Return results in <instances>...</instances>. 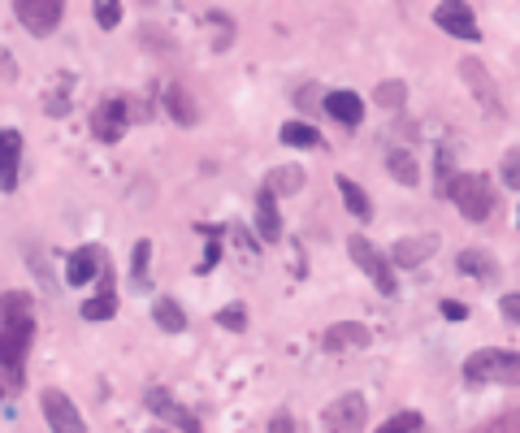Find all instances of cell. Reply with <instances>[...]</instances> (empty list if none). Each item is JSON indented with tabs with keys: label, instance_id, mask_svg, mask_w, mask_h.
<instances>
[{
	"label": "cell",
	"instance_id": "1",
	"mask_svg": "<svg viewBox=\"0 0 520 433\" xmlns=\"http://www.w3.org/2000/svg\"><path fill=\"white\" fill-rule=\"evenodd\" d=\"M460 373L473 386H520V351L507 347H477L468 351Z\"/></svg>",
	"mask_w": 520,
	"mask_h": 433
},
{
	"label": "cell",
	"instance_id": "2",
	"mask_svg": "<svg viewBox=\"0 0 520 433\" xmlns=\"http://www.w3.org/2000/svg\"><path fill=\"white\" fill-rule=\"evenodd\" d=\"M442 195L460 208L464 221H490L494 208H499V191H494V182L486 174H451V182L442 187Z\"/></svg>",
	"mask_w": 520,
	"mask_h": 433
},
{
	"label": "cell",
	"instance_id": "3",
	"mask_svg": "<svg viewBox=\"0 0 520 433\" xmlns=\"http://www.w3.org/2000/svg\"><path fill=\"white\" fill-rule=\"evenodd\" d=\"M35 347V317L0 325V382L5 390H18L26 382V356Z\"/></svg>",
	"mask_w": 520,
	"mask_h": 433
},
{
	"label": "cell",
	"instance_id": "4",
	"mask_svg": "<svg viewBox=\"0 0 520 433\" xmlns=\"http://www.w3.org/2000/svg\"><path fill=\"white\" fill-rule=\"evenodd\" d=\"M347 256L356 260V269H364V278H369L382 295H395V291H399L395 265H390L386 252L369 239V234H351V239H347Z\"/></svg>",
	"mask_w": 520,
	"mask_h": 433
},
{
	"label": "cell",
	"instance_id": "5",
	"mask_svg": "<svg viewBox=\"0 0 520 433\" xmlns=\"http://www.w3.org/2000/svg\"><path fill=\"white\" fill-rule=\"evenodd\" d=\"M321 425L325 433H364V425H369V399L360 390H347V395L330 399V408L321 412Z\"/></svg>",
	"mask_w": 520,
	"mask_h": 433
},
{
	"label": "cell",
	"instance_id": "6",
	"mask_svg": "<svg viewBox=\"0 0 520 433\" xmlns=\"http://www.w3.org/2000/svg\"><path fill=\"white\" fill-rule=\"evenodd\" d=\"M13 18H18V26L26 35L48 39L61 26L65 5H61V0H18V5H13Z\"/></svg>",
	"mask_w": 520,
	"mask_h": 433
},
{
	"label": "cell",
	"instance_id": "7",
	"mask_svg": "<svg viewBox=\"0 0 520 433\" xmlns=\"http://www.w3.org/2000/svg\"><path fill=\"white\" fill-rule=\"evenodd\" d=\"M130 130V100L126 96H104L91 109V135L100 143H117Z\"/></svg>",
	"mask_w": 520,
	"mask_h": 433
},
{
	"label": "cell",
	"instance_id": "8",
	"mask_svg": "<svg viewBox=\"0 0 520 433\" xmlns=\"http://www.w3.org/2000/svg\"><path fill=\"white\" fill-rule=\"evenodd\" d=\"M39 408H44V421L52 433H87L83 412L74 408V399L65 395V390H57V386L39 390Z\"/></svg>",
	"mask_w": 520,
	"mask_h": 433
},
{
	"label": "cell",
	"instance_id": "9",
	"mask_svg": "<svg viewBox=\"0 0 520 433\" xmlns=\"http://www.w3.org/2000/svg\"><path fill=\"white\" fill-rule=\"evenodd\" d=\"M434 26H438V31H447L451 39H464V44H477V39H481L477 13H473V5H464V0L434 5Z\"/></svg>",
	"mask_w": 520,
	"mask_h": 433
},
{
	"label": "cell",
	"instance_id": "10",
	"mask_svg": "<svg viewBox=\"0 0 520 433\" xmlns=\"http://www.w3.org/2000/svg\"><path fill=\"white\" fill-rule=\"evenodd\" d=\"M104 269H109V252H104L100 243H83V247H74V252L65 256V282L70 286L96 282Z\"/></svg>",
	"mask_w": 520,
	"mask_h": 433
},
{
	"label": "cell",
	"instance_id": "11",
	"mask_svg": "<svg viewBox=\"0 0 520 433\" xmlns=\"http://www.w3.org/2000/svg\"><path fill=\"white\" fill-rule=\"evenodd\" d=\"M460 78H464L468 91H473V96H477L481 104H486V109H490L494 117H503V113H507V109H503V96H499V83H494L490 70H486V65H481L477 57H464V61H460Z\"/></svg>",
	"mask_w": 520,
	"mask_h": 433
},
{
	"label": "cell",
	"instance_id": "12",
	"mask_svg": "<svg viewBox=\"0 0 520 433\" xmlns=\"http://www.w3.org/2000/svg\"><path fill=\"white\" fill-rule=\"evenodd\" d=\"M442 247V239L434 230H425V234H416V239H399V243H390V252H386V260L395 269H416V265H425L429 256H434Z\"/></svg>",
	"mask_w": 520,
	"mask_h": 433
},
{
	"label": "cell",
	"instance_id": "13",
	"mask_svg": "<svg viewBox=\"0 0 520 433\" xmlns=\"http://www.w3.org/2000/svg\"><path fill=\"white\" fill-rule=\"evenodd\" d=\"M321 104H325V113H330V122L347 126V130H356V126L364 122V96H360V91H351V87L325 91Z\"/></svg>",
	"mask_w": 520,
	"mask_h": 433
},
{
	"label": "cell",
	"instance_id": "14",
	"mask_svg": "<svg viewBox=\"0 0 520 433\" xmlns=\"http://www.w3.org/2000/svg\"><path fill=\"white\" fill-rule=\"evenodd\" d=\"M18 169H22V130L0 126V191H18Z\"/></svg>",
	"mask_w": 520,
	"mask_h": 433
},
{
	"label": "cell",
	"instance_id": "15",
	"mask_svg": "<svg viewBox=\"0 0 520 433\" xmlns=\"http://www.w3.org/2000/svg\"><path fill=\"white\" fill-rule=\"evenodd\" d=\"M369 343H373V330L364 321H334L321 338L325 351H364Z\"/></svg>",
	"mask_w": 520,
	"mask_h": 433
},
{
	"label": "cell",
	"instance_id": "16",
	"mask_svg": "<svg viewBox=\"0 0 520 433\" xmlns=\"http://www.w3.org/2000/svg\"><path fill=\"white\" fill-rule=\"evenodd\" d=\"M161 104H165V113L174 117V126H187V130L200 126V100H195L182 83H169L165 96H161Z\"/></svg>",
	"mask_w": 520,
	"mask_h": 433
},
{
	"label": "cell",
	"instance_id": "17",
	"mask_svg": "<svg viewBox=\"0 0 520 433\" xmlns=\"http://www.w3.org/2000/svg\"><path fill=\"white\" fill-rule=\"evenodd\" d=\"M455 269L468 273V278H477V282H494L499 278V256L486 252V247H464L460 256H455Z\"/></svg>",
	"mask_w": 520,
	"mask_h": 433
},
{
	"label": "cell",
	"instance_id": "18",
	"mask_svg": "<svg viewBox=\"0 0 520 433\" xmlns=\"http://www.w3.org/2000/svg\"><path fill=\"white\" fill-rule=\"evenodd\" d=\"M256 234L260 243H278L282 239V213H278V195L260 187L256 191Z\"/></svg>",
	"mask_w": 520,
	"mask_h": 433
},
{
	"label": "cell",
	"instance_id": "19",
	"mask_svg": "<svg viewBox=\"0 0 520 433\" xmlns=\"http://www.w3.org/2000/svg\"><path fill=\"white\" fill-rule=\"evenodd\" d=\"M334 187H338V195H343V208L356 221H373V200H369V191L360 187L356 178H347V174H334Z\"/></svg>",
	"mask_w": 520,
	"mask_h": 433
},
{
	"label": "cell",
	"instance_id": "20",
	"mask_svg": "<svg viewBox=\"0 0 520 433\" xmlns=\"http://www.w3.org/2000/svg\"><path fill=\"white\" fill-rule=\"evenodd\" d=\"M386 169L399 187H421V161H416L412 148H390L386 152Z\"/></svg>",
	"mask_w": 520,
	"mask_h": 433
},
{
	"label": "cell",
	"instance_id": "21",
	"mask_svg": "<svg viewBox=\"0 0 520 433\" xmlns=\"http://www.w3.org/2000/svg\"><path fill=\"white\" fill-rule=\"evenodd\" d=\"M152 321H156V330H165V334H182L187 330V308H182L174 295H156L152 299Z\"/></svg>",
	"mask_w": 520,
	"mask_h": 433
},
{
	"label": "cell",
	"instance_id": "22",
	"mask_svg": "<svg viewBox=\"0 0 520 433\" xmlns=\"http://www.w3.org/2000/svg\"><path fill=\"white\" fill-rule=\"evenodd\" d=\"M278 139L286 143V148H325V139H321V130L304 122V117H291V122H282L278 126Z\"/></svg>",
	"mask_w": 520,
	"mask_h": 433
},
{
	"label": "cell",
	"instance_id": "23",
	"mask_svg": "<svg viewBox=\"0 0 520 433\" xmlns=\"http://www.w3.org/2000/svg\"><path fill=\"white\" fill-rule=\"evenodd\" d=\"M35 317V295L31 291H0V325L31 321Z\"/></svg>",
	"mask_w": 520,
	"mask_h": 433
},
{
	"label": "cell",
	"instance_id": "24",
	"mask_svg": "<svg viewBox=\"0 0 520 433\" xmlns=\"http://www.w3.org/2000/svg\"><path fill=\"white\" fill-rule=\"evenodd\" d=\"M265 191H273L278 200H286V195H299V191H304V169H299V165H278L265 178Z\"/></svg>",
	"mask_w": 520,
	"mask_h": 433
},
{
	"label": "cell",
	"instance_id": "25",
	"mask_svg": "<svg viewBox=\"0 0 520 433\" xmlns=\"http://www.w3.org/2000/svg\"><path fill=\"white\" fill-rule=\"evenodd\" d=\"M373 104L382 113H399L403 104H408V83H403V78H382V83L373 87Z\"/></svg>",
	"mask_w": 520,
	"mask_h": 433
},
{
	"label": "cell",
	"instance_id": "26",
	"mask_svg": "<svg viewBox=\"0 0 520 433\" xmlns=\"http://www.w3.org/2000/svg\"><path fill=\"white\" fill-rule=\"evenodd\" d=\"M78 312H83V321H87V325H96V321H113V317H117V291H113V295H91Z\"/></svg>",
	"mask_w": 520,
	"mask_h": 433
},
{
	"label": "cell",
	"instance_id": "27",
	"mask_svg": "<svg viewBox=\"0 0 520 433\" xmlns=\"http://www.w3.org/2000/svg\"><path fill=\"white\" fill-rule=\"evenodd\" d=\"M148 265H152V239H139L130 247V282L148 286Z\"/></svg>",
	"mask_w": 520,
	"mask_h": 433
},
{
	"label": "cell",
	"instance_id": "28",
	"mask_svg": "<svg viewBox=\"0 0 520 433\" xmlns=\"http://www.w3.org/2000/svg\"><path fill=\"white\" fill-rule=\"evenodd\" d=\"M425 429V416L416 412V408H403V412H395L386 425H377L373 433H421Z\"/></svg>",
	"mask_w": 520,
	"mask_h": 433
},
{
	"label": "cell",
	"instance_id": "29",
	"mask_svg": "<svg viewBox=\"0 0 520 433\" xmlns=\"http://www.w3.org/2000/svg\"><path fill=\"white\" fill-rule=\"evenodd\" d=\"M217 325L221 330H230V334H243L247 330V308L243 304H226L217 312Z\"/></svg>",
	"mask_w": 520,
	"mask_h": 433
},
{
	"label": "cell",
	"instance_id": "30",
	"mask_svg": "<svg viewBox=\"0 0 520 433\" xmlns=\"http://www.w3.org/2000/svg\"><path fill=\"white\" fill-rule=\"evenodd\" d=\"M91 18H96L100 31H113V26L122 22V5H117V0H100V5L91 9Z\"/></svg>",
	"mask_w": 520,
	"mask_h": 433
},
{
	"label": "cell",
	"instance_id": "31",
	"mask_svg": "<svg viewBox=\"0 0 520 433\" xmlns=\"http://www.w3.org/2000/svg\"><path fill=\"white\" fill-rule=\"evenodd\" d=\"M503 182H507L512 191H520V148L503 152Z\"/></svg>",
	"mask_w": 520,
	"mask_h": 433
},
{
	"label": "cell",
	"instance_id": "32",
	"mask_svg": "<svg viewBox=\"0 0 520 433\" xmlns=\"http://www.w3.org/2000/svg\"><path fill=\"white\" fill-rule=\"evenodd\" d=\"M499 312H503L507 325H520V291H507V295L499 299Z\"/></svg>",
	"mask_w": 520,
	"mask_h": 433
},
{
	"label": "cell",
	"instance_id": "33",
	"mask_svg": "<svg viewBox=\"0 0 520 433\" xmlns=\"http://www.w3.org/2000/svg\"><path fill=\"white\" fill-rule=\"evenodd\" d=\"M148 408H152L156 416H165V421H169V416H174V408H178V403L169 399L165 390H152V395H148Z\"/></svg>",
	"mask_w": 520,
	"mask_h": 433
},
{
	"label": "cell",
	"instance_id": "34",
	"mask_svg": "<svg viewBox=\"0 0 520 433\" xmlns=\"http://www.w3.org/2000/svg\"><path fill=\"white\" fill-rule=\"evenodd\" d=\"M217 260H221V234L213 230V239H208V247H204V269H200V273L217 269Z\"/></svg>",
	"mask_w": 520,
	"mask_h": 433
},
{
	"label": "cell",
	"instance_id": "35",
	"mask_svg": "<svg viewBox=\"0 0 520 433\" xmlns=\"http://www.w3.org/2000/svg\"><path fill=\"white\" fill-rule=\"evenodd\" d=\"M438 312H442V317H447V321H468V308L460 304V299H442Z\"/></svg>",
	"mask_w": 520,
	"mask_h": 433
},
{
	"label": "cell",
	"instance_id": "36",
	"mask_svg": "<svg viewBox=\"0 0 520 433\" xmlns=\"http://www.w3.org/2000/svg\"><path fill=\"white\" fill-rule=\"evenodd\" d=\"M265 433H295V416H291V412H278V416L269 421Z\"/></svg>",
	"mask_w": 520,
	"mask_h": 433
},
{
	"label": "cell",
	"instance_id": "37",
	"mask_svg": "<svg viewBox=\"0 0 520 433\" xmlns=\"http://www.w3.org/2000/svg\"><path fill=\"white\" fill-rule=\"evenodd\" d=\"M317 96H321V87H299L295 104H299V109H312V100H317Z\"/></svg>",
	"mask_w": 520,
	"mask_h": 433
},
{
	"label": "cell",
	"instance_id": "38",
	"mask_svg": "<svg viewBox=\"0 0 520 433\" xmlns=\"http://www.w3.org/2000/svg\"><path fill=\"white\" fill-rule=\"evenodd\" d=\"M0 399H5V382H0Z\"/></svg>",
	"mask_w": 520,
	"mask_h": 433
},
{
	"label": "cell",
	"instance_id": "39",
	"mask_svg": "<svg viewBox=\"0 0 520 433\" xmlns=\"http://www.w3.org/2000/svg\"><path fill=\"white\" fill-rule=\"evenodd\" d=\"M516 226H520V208H516Z\"/></svg>",
	"mask_w": 520,
	"mask_h": 433
},
{
	"label": "cell",
	"instance_id": "40",
	"mask_svg": "<svg viewBox=\"0 0 520 433\" xmlns=\"http://www.w3.org/2000/svg\"><path fill=\"white\" fill-rule=\"evenodd\" d=\"M152 433H165V429H152Z\"/></svg>",
	"mask_w": 520,
	"mask_h": 433
}]
</instances>
